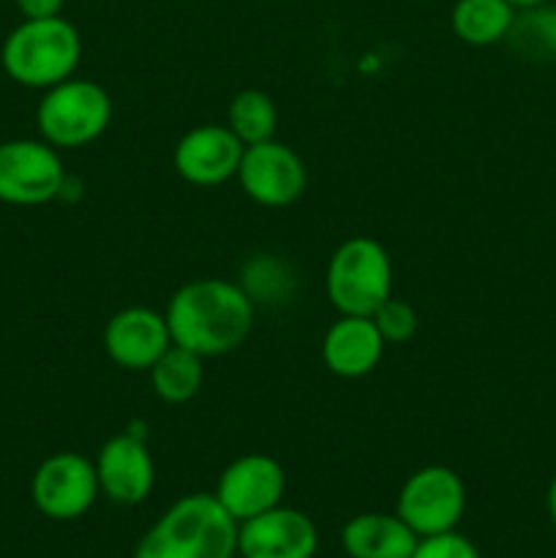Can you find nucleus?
<instances>
[{
    "label": "nucleus",
    "instance_id": "f03ea898",
    "mask_svg": "<svg viewBox=\"0 0 556 558\" xmlns=\"http://www.w3.org/2000/svg\"><path fill=\"white\" fill-rule=\"evenodd\" d=\"M238 521L213 494L174 501L136 543L134 558H234Z\"/></svg>",
    "mask_w": 556,
    "mask_h": 558
},
{
    "label": "nucleus",
    "instance_id": "20e7f679",
    "mask_svg": "<svg viewBox=\"0 0 556 558\" xmlns=\"http://www.w3.org/2000/svg\"><path fill=\"white\" fill-rule=\"evenodd\" d=\"M327 300L341 316H371L392 294V262L385 245L365 234L343 240L330 256Z\"/></svg>",
    "mask_w": 556,
    "mask_h": 558
},
{
    "label": "nucleus",
    "instance_id": "4be33fe9",
    "mask_svg": "<svg viewBox=\"0 0 556 558\" xmlns=\"http://www.w3.org/2000/svg\"><path fill=\"white\" fill-rule=\"evenodd\" d=\"M412 558H480V550L463 534L445 532L434 537H420Z\"/></svg>",
    "mask_w": 556,
    "mask_h": 558
},
{
    "label": "nucleus",
    "instance_id": "5701e85b",
    "mask_svg": "<svg viewBox=\"0 0 556 558\" xmlns=\"http://www.w3.org/2000/svg\"><path fill=\"white\" fill-rule=\"evenodd\" d=\"M65 0H16V9L25 20H47V16H60Z\"/></svg>",
    "mask_w": 556,
    "mask_h": 558
},
{
    "label": "nucleus",
    "instance_id": "f257e3e1",
    "mask_svg": "<svg viewBox=\"0 0 556 558\" xmlns=\"http://www.w3.org/2000/svg\"><path fill=\"white\" fill-rule=\"evenodd\" d=\"M164 316L172 343L202 360L221 357L251 336L254 298L227 278H196L172 294Z\"/></svg>",
    "mask_w": 556,
    "mask_h": 558
},
{
    "label": "nucleus",
    "instance_id": "412c9836",
    "mask_svg": "<svg viewBox=\"0 0 556 558\" xmlns=\"http://www.w3.org/2000/svg\"><path fill=\"white\" fill-rule=\"evenodd\" d=\"M376 330L382 332L385 343H407L412 341L414 332H418V311L407 303V300L387 298L379 308L371 314Z\"/></svg>",
    "mask_w": 556,
    "mask_h": 558
},
{
    "label": "nucleus",
    "instance_id": "b1692460",
    "mask_svg": "<svg viewBox=\"0 0 556 558\" xmlns=\"http://www.w3.org/2000/svg\"><path fill=\"white\" fill-rule=\"evenodd\" d=\"M545 507H548V518H551V526L556 532V474L548 485V496H545Z\"/></svg>",
    "mask_w": 556,
    "mask_h": 558
},
{
    "label": "nucleus",
    "instance_id": "6e6552de",
    "mask_svg": "<svg viewBox=\"0 0 556 558\" xmlns=\"http://www.w3.org/2000/svg\"><path fill=\"white\" fill-rule=\"evenodd\" d=\"M98 474L96 463L80 452H55L38 463L31 480V499L49 521H76L96 505Z\"/></svg>",
    "mask_w": 556,
    "mask_h": 558
},
{
    "label": "nucleus",
    "instance_id": "7ed1b4c3",
    "mask_svg": "<svg viewBox=\"0 0 556 558\" xmlns=\"http://www.w3.org/2000/svg\"><path fill=\"white\" fill-rule=\"evenodd\" d=\"M82 60L80 31L63 16L22 20L0 49L3 71L22 87L49 90L71 80Z\"/></svg>",
    "mask_w": 556,
    "mask_h": 558
},
{
    "label": "nucleus",
    "instance_id": "f3484780",
    "mask_svg": "<svg viewBox=\"0 0 556 558\" xmlns=\"http://www.w3.org/2000/svg\"><path fill=\"white\" fill-rule=\"evenodd\" d=\"M516 11L507 0H456L450 27L469 47H494L507 38Z\"/></svg>",
    "mask_w": 556,
    "mask_h": 558
},
{
    "label": "nucleus",
    "instance_id": "6ab92c4d",
    "mask_svg": "<svg viewBox=\"0 0 556 558\" xmlns=\"http://www.w3.org/2000/svg\"><path fill=\"white\" fill-rule=\"evenodd\" d=\"M505 41L529 63H556V3L518 9Z\"/></svg>",
    "mask_w": 556,
    "mask_h": 558
},
{
    "label": "nucleus",
    "instance_id": "1a4fd4ad",
    "mask_svg": "<svg viewBox=\"0 0 556 558\" xmlns=\"http://www.w3.org/2000/svg\"><path fill=\"white\" fill-rule=\"evenodd\" d=\"M305 163L283 142L270 140L249 145L238 169V183L251 202L262 207H289L305 191Z\"/></svg>",
    "mask_w": 556,
    "mask_h": 558
},
{
    "label": "nucleus",
    "instance_id": "2eb2a0df",
    "mask_svg": "<svg viewBox=\"0 0 556 558\" xmlns=\"http://www.w3.org/2000/svg\"><path fill=\"white\" fill-rule=\"evenodd\" d=\"M385 347L371 316H338L322 338V360L341 379H363L382 363Z\"/></svg>",
    "mask_w": 556,
    "mask_h": 558
},
{
    "label": "nucleus",
    "instance_id": "39448f33",
    "mask_svg": "<svg viewBox=\"0 0 556 558\" xmlns=\"http://www.w3.org/2000/svg\"><path fill=\"white\" fill-rule=\"evenodd\" d=\"M112 120V98L98 82L71 80L44 90L36 109L41 140L60 150H74L96 142Z\"/></svg>",
    "mask_w": 556,
    "mask_h": 558
},
{
    "label": "nucleus",
    "instance_id": "ddd939ff",
    "mask_svg": "<svg viewBox=\"0 0 556 558\" xmlns=\"http://www.w3.org/2000/svg\"><path fill=\"white\" fill-rule=\"evenodd\" d=\"M93 463H96L98 488L112 505L136 507L153 494L156 463L142 436L131 430L112 436L104 441Z\"/></svg>",
    "mask_w": 556,
    "mask_h": 558
},
{
    "label": "nucleus",
    "instance_id": "a211bd4d",
    "mask_svg": "<svg viewBox=\"0 0 556 558\" xmlns=\"http://www.w3.org/2000/svg\"><path fill=\"white\" fill-rule=\"evenodd\" d=\"M147 374H150L156 398L169 403V407L189 403L200 392L202 381H205V368H202L200 354L189 352V349L178 347V343H172Z\"/></svg>",
    "mask_w": 556,
    "mask_h": 558
},
{
    "label": "nucleus",
    "instance_id": "4468645a",
    "mask_svg": "<svg viewBox=\"0 0 556 558\" xmlns=\"http://www.w3.org/2000/svg\"><path fill=\"white\" fill-rule=\"evenodd\" d=\"M172 347L167 316L153 308L131 305L118 311L104 327V352L123 371H150Z\"/></svg>",
    "mask_w": 556,
    "mask_h": 558
},
{
    "label": "nucleus",
    "instance_id": "0eeeda50",
    "mask_svg": "<svg viewBox=\"0 0 556 558\" xmlns=\"http://www.w3.org/2000/svg\"><path fill=\"white\" fill-rule=\"evenodd\" d=\"M65 169L58 147L44 140H9L0 145V202L36 207L58 199Z\"/></svg>",
    "mask_w": 556,
    "mask_h": 558
},
{
    "label": "nucleus",
    "instance_id": "dca6fc26",
    "mask_svg": "<svg viewBox=\"0 0 556 558\" xmlns=\"http://www.w3.org/2000/svg\"><path fill=\"white\" fill-rule=\"evenodd\" d=\"M420 537L392 512H360L341 529V548L349 558H412Z\"/></svg>",
    "mask_w": 556,
    "mask_h": 558
},
{
    "label": "nucleus",
    "instance_id": "9b49d317",
    "mask_svg": "<svg viewBox=\"0 0 556 558\" xmlns=\"http://www.w3.org/2000/svg\"><path fill=\"white\" fill-rule=\"evenodd\" d=\"M245 145L227 123H202L185 131L172 153L180 178L200 189H213L238 178Z\"/></svg>",
    "mask_w": 556,
    "mask_h": 558
},
{
    "label": "nucleus",
    "instance_id": "423d86ee",
    "mask_svg": "<svg viewBox=\"0 0 556 558\" xmlns=\"http://www.w3.org/2000/svg\"><path fill=\"white\" fill-rule=\"evenodd\" d=\"M467 510V488L450 466H423L409 474L396 499V515L418 537L456 532Z\"/></svg>",
    "mask_w": 556,
    "mask_h": 558
},
{
    "label": "nucleus",
    "instance_id": "aec40b11",
    "mask_svg": "<svg viewBox=\"0 0 556 558\" xmlns=\"http://www.w3.org/2000/svg\"><path fill=\"white\" fill-rule=\"evenodd\" d=\"M227 125L245 147L276 140L278 109L265 90L245 87L229 101Z\"/></svg>",
    "mask_w": 556,
    "mask_h": 558
},
{
    "label": "nucleus",
    "instance_id": "393cba45",
    "mask_svg": "<svg viewBox=\"0 0 556 558\" xmlns=\"http://www.w3.org/2000/svg\"><path fill=\"white\" fill-rule=\"evenodd\" d=\"M507 3H512V5H516V9H529V5L545 3V0H507Z\"/></svg>",
    "mask_w": 556,
    "mask_h": 558
},
{
    "label": "nucleus",
    "instance_id": "9d476101",
    "mask_svg": "<svg viewBox=\"0 0 556 558\" xmlns=\"http://www.w3.org/2000/svg\"><path fill=\"white\" fill-rule=\"evenodd\" d=\"M287 474L273 456L245 452L234 458L218 477L213 496L238 523L281 505Z\"/></svg>",
    "mask_w": 556,
    "mask_h": 558
},
{
    "label": "nucleus",
    "instance_id": "f8f14e48",
    "mask_svg": "<svg viewBox=\"0 0 556 558\" xmlns=\"http://www.w3.org/2000/svg\"><path fill=\"white\" fill-rule=\"evenodd\" d=\"M319 532L305 512L294 507H273L238 523L240 558H314Z\"/></svg>",
    "mask_w": 556,
    "mask_h": 558
}]
</instances>
